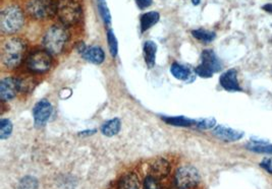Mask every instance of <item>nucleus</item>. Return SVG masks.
Instances as JSON below:
<instances>
[{"mask_svg": "<svg viewBox=\"0 0 272 189\" xmlns=\"http://www.w3.org/2000/svg\"><path fill=\"white\" fill-rule=\"evenodd\" d=\"M246 148L254 152L271 153L272 155V145H270L268 143H264V141L258 140V139H254V141H252V143H250V144H248L246 146Z\"/></svg>", "mask_w": 272, "mask_h": 189, "instance_id": "6ab92c4d", "label": "nucleus"}, {"mask_svg": "<svg viewBox=\"0 0 272 189\" xmlns=\"http://www.w3.org/2000/svg\"><path fill=\"white\" fill-rule=\"evenodd\" d=\"M107 41H108V46H109V51L112 57H115L117 55V50H118V44L114 33L111 30L107 31Z\"/></svg>", "mask_w": 272, "mask_h": 189, "instance_id": "a878e982", "label": "nucleus"}, {"mask_svg": "<svg viewBox=\"0 0 272 189\" xmlns=\"http://www.w3.org/2000/svg\"><path fill=\"white\" fill-rule=\"evenodd\" d=\"M213 134L224 141H236L244 136V132L236 129L218 125L213 129Z\"/></svg>", "mask_w": 272, "mask_h": 189, "instance_id": "f8f14e48", "label": "nucleus"}, {"mask_svg": "<svg viewBox=\"0 0 272 189\" xmlns=\"http://www.w3.org/2000/svg\"><path fill=\"white\" fill-rule=\"evenodd\" d=\"M11 132H13V123L10 122L9 119L3 118L0 121V138L5 139L9 137Z\"/></svg>", "mask_w": 272, "mask_h": 189, "instance_id": "5701e85b", "label": "nucleus"}, {"mask_svg": "<svg viewBox=\"0 0 272 189\" xmlns=\"http://www.w3.org/2000/svg\"><path fill=\"white\" fill-rule=\"evenodd\" d=\"M33 114L36 125H45L52 114V106L50 102L47 100H41L40 102H38L33 109Z\"/></svg>", "mask_w": 272, "mask_h": 189, "instance_id": "1a4fd4ad", "label": "nucleus"}, {"mask_svg": "<svg viewBox=\"0 0 272 189\" xmlns=\"http://www.w3.org/2000/svg\"><path fill=\"white\" fill-rule=\"evenodd\" d=\"M19 85H20V91L21 92H29L35 86L32 77H26V78L23 77V79H19Z\"/></svg>", "mask_w": 272, "mask_h": 189, "instance_id": "cd10ccee", "label": "nucleus"}, {"mask_svg": "<svg viewBox=\"0 0 272 189\" xmlns=\"http://www.w3.org/2000/svg\"><path fill=\"white\" fill-rule=\"evenodd\" d=\"M192 35H193V37L196 38L197 40L205 42V43L212 42L216 37V34L214 32L207 31V30H204V29L194 30L192 32Z\"/></svg>", "mask_w": 272, "mask_h": 189, "instance_id": "4be33fe9", "label": "nucleus"}, {"mask_svg": "<svg viewBox=\"0 0 272 189\" xmlns=\"http://www.w3.org/2000/svg\"><path fill=\"white\" fill-rule=\"evenodd\" d=\"M98 9L104 22L107 23V25H110L111 16H110V11L107 7V3H106V0H98Z\"/></svg>", "mask_w": 272, "mask_h": 189, "instance_id": "b1692460", "label": "nucleus"}, {"mask_svg": "<svg viewBox=\"0 0 272 189\" xmlns=\"http://www.w3.org/2000/svg\"><path fill=\"white\" fill-rule=\"evenodd\" d=\"M215 123L216 121L214 118H204V119L197 120L196 126L200 129H210L215 126Z\"/></svg>", "mask_w": 272, "mask_h": 189, "instance_id": "bb28decb", "label": "nucleus"}, {"mask_svg": "<svg viewBox=\"0 0 272 189\" xmlns=\"http://www.w3.org/2000/svg\"><path fill=\"white\" fill-rule=\"evenodd\" d=\"M25 22L22 10L16 4L7 5L0 13V30L3 34L11 35L19 32Z\"/></svg>", "mask_w": 272, "mask_h": 189, "instance_id": "7ed1b4c3", "label": "nucleus"}, {"mask_svg": "<svg viewBox=\"0 0 272 189\" xmlns=\"http://www.w3.org/2000/svg\"><path fill=\"white\" fill-rule=\"evenodd\" d=\"M170 72L175 78L181 79V80H187V79L190 78V76H191V70L190 69L186 67L185 65L179 64L176 62L171 65Z\"/></svg>", "mask_w": 272, "mask_h": 189, "instance_id": "aec40b11", "label": "nucleus"}, {"mask_svg": "<svg viewBox=\"0 0 272 189\" xmlns=\"http://www.w3.org/2000/svg\"><path fill=\"white\" fill-rule=\"evenodd\" d=\"M221 87L230 92L242 91L239 81H238V73L235 69H230L228 72L223 73L219 78Z\"/></svg>", "mask_w": 272, "mask_h": 189, "instance_id": "9b49d317", "label": "nucleus"}, {"mask_svg": "<svg viewBox=\"0 0 272 189\" xmlns=\"http://www.w3.org/2000/svg\"><path fill=\"white\" fill-rule=\"evenodd\" d=\"M221 68L222 65L215 53L208 49L202 52V62L196 68V73L201 77L208 78L218 73Z\"/></svg>", "mask_w": 272, "mask_h": 189, "instance_id": "423d86ee", "label": "nucleus"}, {"mask_svg": "<svg viewBox=\"0 0 272 189\" xmlns=\"http://www.w3.org/2000/svg\"><path fill=\"white\" fill-rule=\"evenodd\" d=\"M96 132V131H87V132H83L81 134L82 135H92Z\"/></svg>", "mask_w": 272, "mask_h": 189, "instance_id": "473e14b6", "label": "nucleus"}, {"mask_svg": "<svg viewBox=\"0 0 272 189\" xmlns=\"http://www.w3.org/2000/svg\"><path fill=\"white\" fill-rule=\"evenodd\" d=\"M56 14L64 26H75L82 19V8L75 0H61Z\"/></svg>", "mask_w": 272, "mask_h": 189, "instance_id": "20e7f679", "label": "nucleus"}, {"mask_svg": "<svg viewBox=\"0 0 272 189\" xmlns=\"http://www.w3.org/2000/svg\"><path fill=\"white\" fill-rule=\"evenodd\" d=\"M26 10L33 19H46L57 13V4L53 0H29Z\"/></svg>", "mask_w": 272, "mask_h": 189, "instance_id": "39448f33", "label": "nucleus"}, {"mask_svg": "<svg viewBox=\"0 0 272 189\" xmlns=\"http://www.w3.org/2000/svg\"><path fill=\"white\" fill-rule=\"evenodd\" d=\"M38 181L32 176H26L20 181L19 189H37Z\"/></svg>", "mask_w": 272, "mask_h": 189, "instance_id": "393cba45", "label": "nucleus"}, {"mask_svg": "<svg viewBox=\"0 0 272 189\" xmlns=\"http://www.w3.org/2000/svg\"><path fill=\"white\" fill-rule=\"evenodd\" d=\"M157 46L153 41H147L144 44V58L148 67L152 68L156 61Z\"/></svg>", "mask_w": 272, "mask_h": 189, "instance_id": "dca6fc26", "label": "nucleus"}, {"mask_svg": "<svg viewBox=\"0 0 272 189\" xmlns=\"http://www.w3.org/2000/svg\"><path fill=\"white\" fill-rule=\"evenodd\" d=\"M68 39L69 34L65 27L55 25L46 31L43 38V45L47 52L58 55L65 48Z\"/></svg>", "mask_w": 272, "mask_h": 189, "instance_id": "f03ea898", "label": "nucleus"}, {"mask_svg": "<svg viewBox=\"0 0 272 189\" xmlns=\"http://www.w3.org/2000/svg\"><path fill=\"white\" fill-rule=\"evenodd\" d=\"M159 19H160V16L157 11H149V13L142 15L141 19H140L141 31L143 33L148 31L150 28L156 25V23L159 21Z\"/></svg>", "mask_w": 272, "mask_h": 189, "instance_id": "2eb2a0df", "label": "nucleus"}, {"mask_svg": "<svg viewBox=\"0 0 272 189\" xmlns=\"http://www.w3.org/2000/svg\"><path fill=\"white\" fill-rule=\"evenodd\" d=\"M81 54L86 59V60L94 64H101L104 61V58H105L104 51L98 46L86 47Z\"/></svg>", "mask_w": 272, "mask_h": 189, "instance_id": "4468645a", "label": "nucleus"}, {"mask_svg": "<svg viewBox=\"0 0 272 189\" xmlns=\"http://www.w3.org/2000/svg\"><path fill=\"white\" fill-rule=\"evenodd\" d=\"M192 2L194 5H198L201 2V0H192Z\"/></svg>", "mask_w": 272, "mask_h": 189, "instance_id": "72a5a7b5", "label": "nucleus"}, {"mask_svg": "<svg viewBox=\"0 0 272 189\" xmlns=\"http://www.w3.org/2000/svg\"><path fill=\"white\" fill-rule=\"evenodd\" d=\"M169 171H170V165L167 160H164V159L155 160L150 166L151 176L155 177V178H157L158 180L161 178H164V177H167L168 175Z\"/></svg>", "mask_w": 272, "mask_h": 189, "instance_id": "ddd939ff", "label": "nucleus"}, {"mask_svg": "<svg viewBox=\"0 0 272 189\" xmlns=\"http://www.w3.org/2000/svg\"><path fill=\"white\" fill-rule=\"evenodd\" d=\"M121 120L118 118H113L111 120H108L107 122H105L102 127H101V132L104 135L111 137L116 135L121 131Z\"/></svg>", "mask_w": 272, "mask_h": 189, "instance_id": "f3484780", "label": "nucleus"}, {"mask_svg": "<svg viewBox=\"0 0 272 189\" xmlns=\"http://www.w3.org/2000/svg\"><path fill=\"white\" fill-rule=\"evenodd\" d=\"M136 2L141 9H144L152 4V0H136Z\"/></svg>", "mask_w": 272, "mask_h": 189, "instance_id": "7c9ffc66", "label": "nucleus"}, {"mask_svg": "<svg viewBox=\"0 0 272 189\" xmlns=\"http://www.w3.org/2000/svg\"><path fill=\"white\" fill-rule=\"evenodd\" d=\"M260 167L263 168L269 174H272V158H265L260 163Z\"/></svg>", "mask_w": 272, "mask_h": 189, "instance_id": "c756f323", "label": "nucleus"}, {"mask_svg": "<svg viewBox=\"0 0 272 189\" xmlns=\"http://www.w3.org/2000/svg\"><path fill=\"white\" fill-rule=\"evenodd\" d=\"M47 51L38 50L32 52L27 59V67L32 73L44 74L51 67L52 59Z\"/></svg>", "mask_w": 272, "mask_h": 189, "instance_id": "6e6552de", "label": "nucleus"}, {"mask_svg": "<svg viewBox=\"0 0 272 189\" xmlns=\"http://www.w3.org/2000/svg\"><path fill=\"white\" fill-rule=\"evenodd\" d=\"M165 122H167L168 124L174 125V126H181V127H188L196 125L197 120L190 119V118L186 117H164L163 118Z\"/></svg>", "mask_w": 272, "mask_h": 189, "instance_id": "412c9836", "label": "nucleus"}, {"mask_svg": "<svg viewBox=\"0 0 272 189\" xmlns=\"http://www.w3.org/2000/svg\"><path fill=\"white\" fill-rule=\"evenodd\" d=\"M27 47L21 39H9L7 40L1 48V64L7 69L17 68L22 61L26 54Z\"/></svg>", "mask_w": 272, "mask_h": 189, "instance_id": "f257e3e1", "label": "nucleus"}, {"mask_svg": "<svg viewBox=\"0 0 272 189\" xmlns=\"http://www.w3.org/2000/svg\"><path fill=\"white\" fill-rule=\"evenodd\" d=\"M262 9L269 14H272V4H265L264 6H262Z\"/></svg>", "mask_w": 272, "mask_h": 189, "instance_id": "2f4dec72", "label": "nucleus"}, {"mask_svg": "<svg viewBox=\"0 0 272 189\" xmlns=\"http://www.w3.org/2000/svg\"><path fill=\"white\" fill-rule=\"evenodd\" d=\"M20 91L19 79L14 77H4L0 82V98L2 102L14 99Z\"/></svg>", "mask_w": 272, "mask_h": 189, "instance_id": "9d476101", "label": "nucleus"}, {"mask_svg": "<svg viewBox=\"0 0 272 189\" xmlns=\"http://www.w3.org/2000/svg\"><path fill=\"white\" fill-rule=\"evenodd\" d=\"M145 189H162L157 178L153 176H148L145 179Z\"/></svg>", "mask_w": 272, "mask_h": 189, "instance_id": "c85d7f7f", "label": "nucleus"}, {"mask_svg": "<svg viewBox=\"0 0 272 189\" xmlns=\"http://www.w3.org/2000/svg\"><path fill=\"white\" fill-rule=\"evenodd\" d=\"M118 189H140V181L138 176L134 173L126 174L118 182Z\"/></svg>", "mask_w": 272, "mask_h": 189, "instance_id": "a211bd4d", "label": "nucleus"}, {"mask_svg": "<svg viewBox=\"0 0 272 189\" xmlns=\"http://www.w3.org/2000/svg\"><path fill=\"white\" fill-rule=\"evenodd\" d=\"M200 181V175L196 168L192 166H184L177 169L174 182L179 189H190L195 187Z\"/></svg>", "mask_w": 272, "mask_h": 189, "instance_id": "0eeeda50", "label": "nucleus"}]
</instances>
